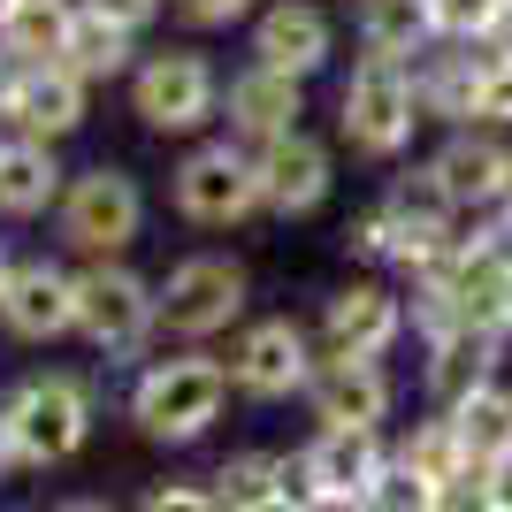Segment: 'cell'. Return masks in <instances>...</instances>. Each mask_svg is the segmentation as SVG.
I'll return each mask as SVG.
<instances>
[{"mask_svg": "<svg viewBox=\"0 0 512 512\" xmlns=\"http://www.w3.org/2000/svg\"><path fill=\"white\" fill-rule=\"evenodd\" d=\"M230 413V367L214 360L207 344H184V352H161V360L138 367L130 383V428L161 451H192L199 436H214Z\"/></svg>", "mask_w": 512, "mask_h": 512, "instance_id": "obj_1", "label": "cell"}, {"mask_svg": "<svg viewBox=\"0 0 512 512\" xmlns=\"http://www.w3.org/2000/svg\"><path fill=\"white\" fill-rule=\"evenodd\" d=\"M92 421H100V390L77 367H39L0 398V428L16 444V467H69L92 444Z\"/></svg>", "mask_w": 512, "mask_h": 512, "instance_id": "obj_2", "label": "cell"}, {"mask_svg": "<svg viewBox=\"0 0 512 512\" xmlns=\"http://www.w3.org/2000/svg\"><path fill=\"white\" fill-rule=\"evenodd\" d=\"M77 337L100 352L107 367H146L153 337H161V299L130 260H92L77 268Z\"/></svg>", "mask_w": 512, "mask_h": 512, "instance_id": "obj_3", "label": "cell"}, {"mask_svg": "<svg viewBox=\"0 0 512 512\" xmlns=\"http://www.w3.org/2000/svg\"><path fill=\"white\" fill-rule=\"evenodd\" d=\"M54 237H62L85 268L92 260H123L130 245L146 237V184L130 169H115V161L77 169L69 192H62V207H54Z\"/></svg>", "mask_w": 512, "mask_h": 512, "instance_id": "obj_4", "label": "cell"}, {"mask_svg": "<svg viewBox=\"0 0 512 512\" xmlns=\"http://www.w3.org/2000/svg\"><path fill=\"white\" fill-rule=\"evenodd\" d=\"M130 115L153 138H192V130L222 123V69L199 46H153L130 69Z\"/></svg>", "mask_w": 512, "mask_h": 512, "instance_id": "obj_5", "label": "cell"}, {"mask_svg": "<svg viewBox=\"0 0 512 512\" xmlns=\"http://www.w3.org/2000/svg\"><path fill=\"white\" fill-rule=\"evenodd\" d=\"M421 130V100H413V62H375L360 54L352 77L337 85V138L360 161H398Z\"/></svg>", "mask_w": 512, "mask_h": 512, "instance_id": "obj_6", "label": "cell"}, {"mask_svg": "<svg viewBox=\"0 0 512 512\" xmlns=\"http://www.w3.org/2000/svg\"><path fill=\"white\" fill-rule=\"evenodd\" d=\"M153 299H161V337L207 344V337H222V329L245 321L253 276H245V260H237V253H184L169 276L153 283Z\"/></svg>", "mask_w": 512, "mask_h": 512, "instance_id": "obj_7", "label": "cell"}, {"mask_svg": "<svg viewBox=\"0 0 512 512\" xmlns=\"http://www.w3.org/2000/svg\"><path fill=\"white\" fill-rule=\"evenodd\" d=\"M169 199L192 230H237L260 214V176H253V153L237 138H207L192 146L184 161L169 169Z\"/></svg>", "mask_w": 512, "mask_h": 512, "instance_id": "obj_8", "label": "cell"}, {"mask_svg": "<svg viewBox=\"0 0 512 512\" xmlns=\"http://www.w3.org/2000/svg\"><path fill=\"white\" fill-rule=\"evenodd\" d=\"M375 207H383L390 268H398V276H428V268H444V260H451V245H459V207H451L444 184L428 176V161H421V169H398Z\"/></svg>", "mask_w": 512, "mask_h": 512, "instance_id": "obj_9", "label": "cell"}, {"mask_svg": "<svg viewBox=\"0 0 512 512\" xmlns=\"http://www.w3.org/2000/svg\"><path fill=\"white\" fill-rule=\"evenodd\" d=\"M230 390L237 398H253V406H283V398H306L314 383V337H306L291 314H268V321H245L230 344Z\"/></svg>", "mask_w": 512, "mask_h": 512, "instance_id": "obj_10", "label": "cell"}, {"mask_svg": "<svg viewBox=\"0 0 512 512\" xmlns=\"http://www.w3.org/2000/svg\"><path fill=\"white\" fill-rule=\"evenodd\" d=\"M390 467V436H360V428H314L291 459V490L306 505H352L375 490V474Z\"/></svg>", "mask_w": 512, "mask_h": 512, "instance_id": "obj_11", "label": "cell"}, {"mask_svg": "<svg viewBox=\"0 0 512 512\" xmlns=\"http://www.w3.org/2000/svg\"><path fill=\"white\" fill-rule=\"evenodd\" d=\"M428 276L451 291L459 321L467 329H490V337H512V237L505 230H482V237H459L444 268Z\"/></svg>", "mask_w": 512, "mask_h": 512, "instance_id": "obj_12", "label": "cell"}, {"mask_svg": "<svg viewBox=\"0 0 512 512\" xmlns=\"http://www.w3.org/2000/svg\"><path fill=\"white\" fill-rule=\"evenodd\" d=\"M406 329V299L390 283H344L321 299V360H390Z\"/></svg>", "mask_w": 512, "mask_h": 512, "instance_id": "obj_13", "label": "cell"}, {"mask_svg": "<svg viewBox=\"0 0 512 512\" xmlns=\"http://www.w3.org/2000/svg\"><path fill=\"white\" fill-rule=\"evenodd\" d=\"M253 176H260V214L306 222V214H321L329 192H337V153H329V138H314V130H291V138H276L268 153H253Z\"/></svg>", "mask_w": 512, "mask_h": 512, "instance_id": "obj_14", "label": "cell"}, {"mask_svg": "<svg viewBox=\"0 0 512 512\" xmlns=\"http://www.w3.org/2000/svg\"><path fill=\"white\" fill-rule=\"evenodd\" d=\"M0 329L16 344H54L77 337V268L62 260H16L8 283H0Z\"/></svg>", "mask_w": 512, "mask_h": 512, "instance_id": "obj_15", "label": "cell"}, {"mask_svg": "<svg viewBox=\"0 0 512 512\" xmlns=\"http://www.w3.org/2000/svg\"><path fill=\"white\" fill-rule=\"evenodd\" d=\"M299 115H306V85H299V77H283V69L245 62V69L222 77V123H230V138L245 153H268L276 138L306 130Z\"/></svg>", "mask_w": 512, "mask_h": 512, "instance_id": "obj_16", "label": "cell"}, {"mask_svg": "<svg viewBox=\"0 0 512 512\" xmlns=\"http://www.w3.org/2000/svg\"><path fill=\"white\" fill-rule=\"evenodd\" d=\"M428 176L444 184V199L459 214H497L512 192V146L497 130H451L444 146L428 153Z\"/></svg>", "mask_w": 512, "mask_h": 512, "instance_id": "obj_17", "label": "cell"}, {"mask_svg": "<svg viewBox=\"0 0 512 512\" xmlns=\"http://www.w3.org/2000/svg\"><path fill=\"white\" fill-rule=\"evenodd\" d=\"M306 406L321 428H360V436H383L390 406H398V383H390L383 360H321L314 383H306Z\"/></svg>", "mask_w": 512, "mask_h": 512, "instance_id": "obj_18", "label": "cell"}, {"mask_svg": "<svg viewBox=\"0 0 512 512\" xmlns=\"http://www.w3.org/2000/svg\"><path fill=\"white\" fill-rule=\"evenodd\" d=\"M329 54H337V23L314 0H268L253 16V62L260 69H283V77L306 85V77L329 69Z\"/></svg>", "mask_w": 512, "mask_h": 512, "instance_id": "obj_19", "label": "cell"}, {"mask_svg": "<svg viewBox=\"0 0 512 512\" xmlns=\"http://www.w3.org/2000/svg\"><path fill=\"white\" fill-rule=\"evenodd\" d=\"M497 367H505V337H490V329H459V337L428 344V367H421L428 413H459L467 398H482L497 383Z\"/></svg>", "mask_w": 512, "mask_h": 512, "instance_id": "obj_20", "label": "cell"}, {"mask_svg": "<svg viewBox=\"0 0 512 512\" xmlns=\"http://www.w3.org/2000/svg\"><path fill=\"white\" fill-rule=\"evenodd\" d=\"M482 77H490V54H482V46H428L421 62H413V100H421V123L467 130Z\"/></svg>", "mask_w": 512, "mask_h": 512, "instance_id": "obj_21", "label": "cell"}, {"mask_svg": "<svg viewBox=\"0 0 512 512\" xmlns=\"http://www.w3.org/2000/svg\"><path fill=\"white\" fill-rule=\"evenodd\" d=\"M85 107H92V85L77 69H23L16 85V107H8V123L16 138H39V146H62L69 130H85Z\"/></svg>", "mask_w": 512, "mask_h": 512, "instance_id": "obj_22", "label": "cell"}, {"mask_svg": "<svg viewBox=\"0 0 512 512\" xmlns=\"http://www.w3.org/2000/svg\"><path fill=\"white\" fill-rule=\"evenodd\" d=\"M69 192V169L54 161V146L39 138H8L0 146V222H39Z\"/></svg>", "mask_w": 512, "mask_h": 512, "instance_id": "obj_23", "label": "cell"}, {"mask_svg": "<svg viewBox=\"0 0 512 512\" xmlns=\"http://www.w3.org/2000/svg\"><path fill=\"white\" fill-rule=\"evenodd\" d=\"M352 39L375 62H421L436 46V23H428V0H360L352 8Z\"/></svg>", "mask_w": 512, "mask_h": 512, "instance_id": "obj_24", "label": "cell"}, {"mask_svg": "<svg viewBox=\"0 0 512 512\" xmlns=\"http://www.w3.org/2000/svg\"><path fill=\"white\" fill-rule=\"evenodd\" d=\"M69 23H77V0H8L0 46H8L16 69H54L69 46Z\"/></svg>", "mask_w": 512, "mask_h": 512, "instance_id": "obj_25", "label": "cell"}, {"mask_svg": "<svg viewBox=\"0 0 512 512\" xmlns=\"http://www.w3.org/2000/svg\"><path fill=\"white\" fill-rule=\"evenodd\" d=\"M62 69H77L85 85H115V77H130V69H138V31H123V23H107V16H92V8H77L69 46H62Z\"/></svg>", "mask_w": 512, "mask_h": 512, "instance_id": "obj_26", "label": "cell"}, {"mask_svg": "<svg viewBox=\"0 0 512 512\" xmlns=\"http://www.w3.org/2000/svg\"><path fill=\"white\" fill-rule=\"evenodd\" d=\"M390 459L406 474H421L428 490H444V482H459V474H474L467 444H459V428H451V413H428V421H413L398 444H390Z\"/></svg>", "mask_w": 512, "mask_h": 512, "instance_id": "obj_27", "label": "cell"}, {"mask_svg": "<svg viewBox=\"0 0 512 512\" xmlns=\"http://www.w3.org/2000/svg\"><path fill=\"white\" fill-rule=\"evenodd\" d=\"M207 490H214V505H222V512H245V505H260V497L291 490V459H283V451H268V444L230 451V459L207 474Z\"/></svg>", "mask_w": 512, "mask_h": 512, "instance_id": "obj_28", "label": "cell"}, {"mask_svg": "<svg viewBox=\"0 0 512 512\" xmlns=\"http://www.w3.org/2000/svg\"><path fill=\"white\" fill-rule=\"evenodd\" d=\"M451 428H459V444H467L474 467H497V459H512V390L490 383L482 398H467V406L451 413Z\"/></svg>", "mask_w": 512, "mask_h": 512, "instance_id": "obj_29", "label": "cell"}, {"mask_svg": "<svg viewBox=\"0 0 512 512\" xmlns=\"http://www.w3.org/2000/svg\"><path fill=\"white\" fill-rule=\"evenodd\" d=\"M505 16L497 0H428V23H436V46H482L490 23Z\"/></svg>", "mask_w": 512, "mask_h": 512, "instance_id": "obj_30", "label": "cell"}, {"mask_svg": "<svg viewBox=\"0 0 512 512\" xmlns=\"http://www.w3.org/2000/svg\"><path fill=\"white\" fill-rule=\"evenodd\" d=\"M360 512H436V490H428L421 474H406L398 459H390V467L375 474V490L360 497Z\"/></svg>", "mask_w": 512, "mask_h": 512, "instance_id": "obj_31", "label": "cell"}, {"mask_svg": "<svg viewBox=\"0 0 512 512\" xmlns=\"http://www.w3.org/2000/svg\"><path fill=\"white\" fill-rule=\"evenodd\" d=\"M467 130H512V62H490L482 92H474V123Z\"/></svg>", "mask_w": 512, "mask_h": 512, "instance_id": "obj_32", "label": "cell"}, {"mask_svg": "<svg viewBox=\"0 0 512 512\" xmlns=\"http://www.w3.org/2000/svg\"><path fill=\"white\" fill-rule=\"evenodd\" d=\"M344 253L367 260V268H390V230H383V207H360L344 222Z\"/></svg>", "mask_w": 512, "mask_h": 512, "instance_id": "obj_33", "label": "cell"}, {"mask_svg": "<svg viewBox=\"0 0 512 512\" xmlns=\"http://www.w3.org/2000/svg\"><path fill=\"white\" fill-rule=\"evenodd\" d=\"M130 512H222V505H214L207 482H153Z\"/></svg>", "mask_w": 512, "mask_h": 512, "instance_id": "obj_34", "label": "cell"}, {"mask_svg": "<svg viewBox=\"0 0 512 512\" xmlns=\"http://www.w3.org/2000/svg\"><path fill=\"white\" fill-rule=\"evenodd\" d=\"M169 8L192 23V31H230V23L253 16V0H169Z\"/></svg>", "mask_w": 512, "mask_h": 512, "instance_id": "obj_35", "label": "cell"}, {"mask_svg": "<svg viewBox=\"0 0 512 512\" xmlns=\"http://www.w3.org/2000/svg\"><path fill=\"white\" fill-rule=\"evenodd\" d=\"M77 8H92V16H107V23H123V31H146L169 0H77Z\"/></svg>", "mask_w": 512, "mask_h": 512, "instance_id": "obj_36", "label": "cell"}, {"mask_svg": "<svg viewBox=\"0 0 512 512\" xmlns=\"http://www.w3.org/2000/svg\"><path fill=\"white\" fill-rule=\"evenodd\" d=\"M482 474H490V512H512V459H497Z\"/></svg>", "mask_w": 512, "mask_h": 512, "instance_id": "obj_37", "label": "cell"}, {"mask_svg": "<svg viewBox=\"0 0 512 512\" xmlns=\"http://www.w3.org/2000/svg\"><path fill=\"white\" fill-rule=\"evenodd\" d=\"M16 85H23V69L8 62V46H0V123H8V107H16Z\"/></svg>", "mask_w": 512, "mask_h": 512, "instance_id": "obj_38", "label": "cell"}, {"mask_svg": "<svg viewBox=\"0 0 512 512\" xmlns=\"http://www.w3.org/2000/svg\"><path fill=\"white\" fill-rule=\"evenodd\" d=\"M245 512H314L299 490H276V497H260V505H245Z\"/></svg>", "mask_w": 512, "mask_h": 512, "instance_id": "obj_39", "label": "cell"}, {"mask_svg": "<svg viewBox=\"0 0 512 512\" xmlns=\"http://www.w3.org/2000/svg\"><path fill=\"white\" fill-rule=\"evenodd\" d=\"M54 512H123V505H107V497H62Z\"/></svg>", "mask_w": 512, "mask_h": 512, "instance_id": "obj_40", "label": "cell"}, {"mask_svg": "<svg viewBox=\"0 0 512 512\" xmlns=\"http://www.w3.org/2000/svg\"><path fill=\"white\" fill-rule=\"evenodd\" d=\"M16 474V444H8V428H0V482Z\"/></svg>", "mask_w": 512, "mask_h": 512, "instance_id": "obj_41", "label": "cell"}, {"mask_svg": "<svg viewBox=\"0 0 512 512\" xmlns=\"http://www.w3.org/2000/svg\"><path fill=\"white\" fill-rule=\"evenodd\" d=\"M8 268H16V260H8V245H0V283H8Z\"/></svg>", "mask_w": 512, "mask_h": 512, "instance_id": "obj_42", "label": "cell"}, {"mask_svg": "<svg viewBox=\"0 0 512 512\" xmlns=\"http://www.w3.org/2000/svg\"><path fill=\"white\" fill-rule=\"evenodd\" d=\"M0 16H8V0H0Z\"/></svg>", "mask_w": 512, "mask_h": 512, "instance_id": "obj_43", "label": "cell"}, {"mask_svg": "<svg viewBox=\"0 0 512 512\" xmlns=\"http://www.w3.org/2000/svg\"><path fill=\"white\" fill-rule=\"evenodd\" d=\"M497 8H512V0H497Z\"/></svg>", "mask_w": 512, "mask_h": 512, "instance_id": "obj_44", "label": "cell"}, {"mask_svg": "<svg viewBox=\"0 0 512 512\" xmlns=\"http://www.w3.org/2000/svg\"><path fill=\"white\" fill-rule=\"evenodd\" d=\"M0 146H8V138H0Z\"/></svg>", "mask_w": 512, "mask_h": 512, "instance_id": "obj_45", "label": "cell"}]
</instances>
